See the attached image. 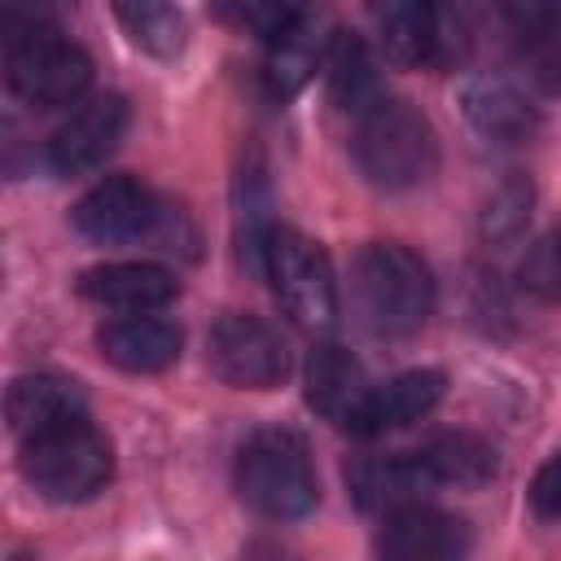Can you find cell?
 <instances>
[{
  "mask_svg": "<svg viewBox=\"0 0 561 561\" xmlns=\"http://www.w3.org/2000/svg\"><path fill=\"white\" fill-rule=\"evenodd\" d=\"M351 298L377 337H408L434 311V276L408 245L373 241L351 263Z\"/></svg>",
  "mask_w": 561,
  "mask_h": 561,
  "instance_id": "6da1fadb",
  "label": "cell"
},
{
  "mask_svg": "<svg viewBox=\"0 0 561 561\" xmlns=\"http://www.w3.org/2000/svg\"><path fill=\"white\" fill-rule=\"evenodd\" d=\"M355 162L368 184L386 193L416 188L438 167V140L430 118L408 101H373L364 114H355Z\"/></svg>",
  "mask_w": 561,
  "mask_h": 561,
  "instance_id": "7a4b0ae2",
  "label": "cell"
},
{
  "mask_svg": "<svg viewBox=\"0 0 561 561\" xmlns=\"http://www.w3.org/2000/svg\"><path fill=\"white\" fill-rule=\"evenodd\" d=\"M237 495L272 522H294L316 508V469L307 443L289 430H259L237 451Z\"/></svg>",
  "mask_w": 561,
  "mask_h": 561,
  "instance_id": "3957f363",
  "label": "cell"
},
{
  "mask_svg": "<svg viewBox=\"0 0 561 561\" xmlns=\"http://www.w3.org/2000/svg\"><path fill=\"white\" fill-rule=\"evenodd\" d=\"M22 478L53 504H79L92 500L110 473H114V451L105 434L83 416L44 434L22 438Z\"/></svg>",
  "mask_w": 561,
  "mask_h": 561,
  "instance_id": "277c9868",
  "label": "cell"
},
{
  "mask_svg": "<svg viewBox=\"0 0 561 561\" xmlns=\"http://www.w3.org/2000/svg\"><path fill=\"white\" fill-rule=\"evenodd\" d=\"M4 79L26 105H70L92 83V61L79 44L61 39L53 26H9L4 39Z\"/></svg>",
  "mask_w": 561,
  "mask_h": 561,
  "instance_id": "5b68a950",
  "label": "cell"
},
{
  "mask_svg": "<svg viewBox=\"0 0 561 561\" xmlns=\"http://www.w3.org/2000/svg\"><path fill=\"white\" fill-rule=\"evenodd\" d=\"M259 250H263V272L285 316H294V324L302 329H329L337 316V285H333L329 254L298 228H280V224L263 232Z\"/></svg>",
  "mask_w": 561,
  "mask_h": 561,
  "instance_id": "8992f818",
  "label": "cell"
},
{
  "mask_svg": "<svg viewBox=\"0 0 561 561\" xmlns=\"http://www.w3.org/2000/svg\"><path fill=\"white\" fill-rule=\"evenodd\" d=\"M206 364L237 390H272L289 373V346L267 320L228 311L206 333Z\"/></svg>",
  "mask_w": 561,
  "mask_h": 561,
  "instance_id": "52a82bcc",
  "label": "cell"
},
{
  "mask_svg": "<svg viewBox=\"0 0 561 561\" xmlns=\"http://www.w3.org/2000/svg\"><path fill=\"white\" fill-rule=\"evenodd\" d=\"M368 22L394 66H443L451 57V13L443 0H368Z\"/></svg>",
  "mask_w": 561,
  "mask_h": 561,
  "instance_id": "ba28073f",
  "label": "cell"
},
{
  "mask_svg": "<svg viewBox=\"0 0 561 561\" xmlns=\"http://www.w3.org/2000/svg\"><path fill=\"white\" fill-rule=\"evenodd\" d=\"M75 228L88 237V241H101V245H118V241H140L153 232V224L162 219L158 210V197L131 180V175H110L101 184H92L75 210H70Z\"/></svg>",
  "mask_w": 561,
  "mask_h": 561,
  "instance_id": "9c48e42d",
  "label": "cell"
},
{
  "mask_svg": "<svg viewBox=\"0 0 561 561\" xmlns=\"http://www.w3.org/2000/svg\"><path fill=\"white\" fill-rule=\"evenodd\" d=\"M127 127V101L123 96H96L83 110H75L48 140V167L57 175H88L96 171L123 140Z\"/></svg>",
  "mask_w": 561,
  "mask_h": 561,
  "instance_id": "30bf717a",
  "label": "cell"
},
{
  "mask_svg": "<svg viewBox=\"0 0 561 561\" xmlns=\"http://www.w3.org/2000/svg\"><path fill=\"white\" fill-rule=\"evenodd\" d=\"M469 548V526L456 513L430 508L421 500L386 513V526L377 535V552L394 561H447Z\"/></svg>",
  "mask_w": 561,
  "mask_h": 561,
  "instance_id": "8fae6325",
  "label": "cell"
},
{
  "mask_svg": "<svg viewBox=\"0 0 561 561\" xmlns=\"http://www.w3.org/2000/svg\"><path fill=\"white\" fill-rule=\"evenodd\" d=\"M460 110H465L469 127L478 136H486L491 145H522L539 127L535 101L517 83H508L504 75H473V79H465Z\"/></svg>",
  "mask_w": 561,
  "mask_h": 561,
  "instance_id": "7c38bea8",
  "label": "cell"
},
{
  "mask_svg": "<svg viewBox=\"0 0 561 561\" xmlns=\"http://www.w3.org/2000/svg\"><path fill=\"white\" fill-rule=\"evenodd\" d=\"M443 386L447 377L438 368H408L381 386H368L359 412L351 416V434L359 438H373V434H386V430H403L412 421H421L438 399H443Z\"/></svg>",
  "mask_w": 561,
  "mask_h": 561,
  "instance_id": "4fadbf2b",
  "label": "cell"
},
{
  "mask_svg": "<svg viewBox=\"0 0 561 561\" xmlns=\"http://www.w3.org/2000/svg\"><path fill=\"white\" fill-rule=\"evenodd\" d=\"M180 329L171 320H158V316H118L110 324L96 329V351L105 364L123 368V373H162L180 359Z\"/></svg>",
  "mask_w": 561,
  "mask_h": 561,
  "instance_id": "5bb4252c",
  "label": "cell"
},
{
  "mask_svg": "<svg viewBox=\"0 0 561 561\" xmlns=\"http://www.w3.org/2000/svg\"><path fill=\"white\" fill-rule=\"evenodd\" d=\"M175 276L158 263H96L79 276V294L96 307L136 316V311H158L175 298Z\"/></svg>",
  "mask_w": 561,
  "mask_h": 561,
  "instance_id": "9a60e30c",
  "label": "cell"
},
{
  "mask_svg": "<svg viewBox=\"0 0 561 561\" xmlns=\"http://www.w3.org/2000/svg\"><path fill=\"white\" fill-rule=\"evenodd\" d=\"M4 412H9L13 434L31 438V434H44V430L83 421V416H88V399H83L79 381H70V377L31 373V377H18V381L9 386Z\"/></svg>",
  "mask_w": 561,
  "mask_h": 561,
  "instance_id": "2e32d148",
  "label": "cell"
},
{
  "mask_svg": "<svg viewBox=\"0 0 561 561\" xmlns=\"http://www.w3.org/2000/svg\"><path fill=\"white\" fill-rule=\"evenodd\" d=\"M302 386H307V403L333 421V425H351V416L359 412L364 394H368V377H364V364L342 351V346H316L311 359H307V373H302Z\"/></svg>",
  "mask_w": 561,
  "mask_h": 561,
  "instance_id": "e0dca14e",
  "label": "cell"
},
{
  "mask_svg": "<svg viewBox=\"0 0 561 561\" xmlns=\"http://www.w3.org/2000/svg\"><path fill=\"white\" fill-rule=\"evenodd\" d=\"M425 486H482L495 473V447L478 434H438L412 451Z\"/></svg>",
  "mask_w": 561,
  "mask_h": 561,
  "instance_id": "ac0fdd59",
  "label": "cell"
},
{
  "mask_svg": "<svg viewBox=\"0 0 561 561\" xmlns=\"http://www.w3.org/2000/svg\"><path fill=\"white\" fill-rule=\"evenodd\" d=\"M324 79H329V101L346 114H364L373 101H381L373 57L364 39L351 31H333L329 53H324Z\"/></svg>",
  "mask_w": 561,
  "mask_h": 561,
  "instance_id": "d6986e66",
  "label": "cell"
},
{
  "mask_svg": "<svg viewBox=\"0 0 561 561\" xmlns=\"http://www.w3.org/2000/svg\"><path fill=\"white\" fill-rule=\"evenodd\" d=\"M346 478H351V491H355L359 508H368V513H394V508H403V504H412L430 491L412 451L408 456H386V460H359Z\"/></svg>",
  "mask_w": 561,
  "mask_h": 561,
  "instance_id": "ffe728a7",
  "label": "cell"
},
{
  "mask_svg": "<svg viewBox=\"0 0 561 561\" xmlns=\"http://www.w3.org/2000/svg\"><path fill=\"white\" fill-rule=\"evenodd\" d=\"M329 53V44L320 39V13L307 9V18L276 44H267V66H263V83L272 96H294L311 70L320 66V57Z\"/></svg>",
  "mask_w": 561,
  "mask_h": 561,
  "instance_id": "44dd1931",
  "label": "cell"
},
{
  "mask_svg": "<svg viewBox=\"0 0 561 561\" xmlns=\"http://www.w3.org/2000/svg\"><path fill=\"white\" fill-rule=\"evenodd\" d=\"M473 22L495 44L526 53L557 18V0H469Z\"/></svg>",
  "mask_w": 561,
  "mask_h": 561,
  "instance_id": "7402d4cb",
  "label": "cell"
},
{
  "mask_svg": "<svg viewBox=\"0 0 561 561\" xmlns=\"http://www.w3.org/2000/svg\"><path fill=\"white\" fill-rule=\"evenodd\" d=\"M118 26L131 35L136 48H145L149 57H180L184 48V18L171 0H110Z\"/></svg>",
  "mask_w": 561,
  "mask_h": 561,
  "instance_id": "603a6c76",
  "label": "cell"
},
{
  "mask_svg": "<svg viewBox=\"0 0 561 561\" xmlns=\"http://www.w3.org/2000/svg\"><path fill=\"white\" fill-rule=\"evenodd\" d=\"M210 18L263 44H276L307 18V4L298 0H210Z\"/></svg>",
  "mask_w": 561,
  "mask_h": 561,
  "instance_id": "cb8c5ba5",
  "label": "cell"
},
{
  "mask_svg": "<svg viewBox=\"0 0 561 561\" xmlns=\"http://www.w3.org/2000/svg\"><path fill=\"white\" fill-rule=\"evenodd\" d=\"M530 180H522V175H508L491 197H486V206H482V237L491 241V245H504V241H513V237H522V228H526V219H530Z\"/></svg>",
  "mask_w": 561,
  "mask_h": 561,
  "instance_id": "d4e9b609",
  "label": "cell"
},
{
  "mask_svg": "<svg viewBox=\"0 0 561 561\" xmlns=\"http://www.w3.org/2000/svg\"><path fill=\"white\" fill-rule=\"evenodd\" d=\"M522 280H526V289H535L543 298H561V232L530 245V254L522 263Z\"/></svg>",
  "mask_w": 561,
  "mask_h": 561,
  "instance_id": "484cf974",
  "label": "cell"
},
{
  "mask_svg": "<svg viewBox=\"0 0 561 561\" xmlns=\"http://www.w3.org/2000/svg\"><path fill=\"white\" fill-rule=\"evenodd\" d=\"M530 504H535L539 517L561 522V451L548 456V460L539 465V473L530 478Z\"/></svg>",
  "mask_w": 561,
  "mask_h": 561,
  "instance_id": "4316f807",
  "label": "cell"
}]
</instances>
